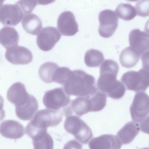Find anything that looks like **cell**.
<instances>
[{
  "mask_svg": "<svg viewBox=\"0 0 149 149\" xmlns=\"http://www.w3.org/2000/svg\"><path fill=\"white\" fill-rule=\"evenodd\" d=\"M119 70V66L112 63L101 65L97 83V90L114 99L121 98L126 91L123 84L116 79Z\"/></svg>",
  "mask_w": 149,
  "mask_h": 149,
  "instance_id": "1",
  "label": "cell"
},
{
  "mask_svg": "<svg viewBox=\"0 0 149 149\" xmlns=\"http://www.w3.org/2000/svg\"><path fill=\"white\" fill-rule=\"evenodd\" d=\"M65 93L77 97H88L97 90L95 79L81 70H70L62 85Z\"/></svg>",
  "mask_w": 149,
  "mask_h": 149,
  "instance_id": "2",
  "label": "cell"
},
{
  "mask_svg": "<svg viewBox=\"0 0 149 149\" xmlns=\"http://www.w3.org/2000/svg\"><path fill=\"white\" fill-rule=\"evenodd\" d=\"M62 119V113L59 110L48 109L39 110L35 114L25 129L47 130V127L58 125Z\"/></svg>",
  "mask_w": 149,
  "mask_h": 149,
  "instance_id": "3",
  "label": "cell"
},
{
  "mask_svg": "<svg viewBox=\"0 0 149 149\" xmlns=\"http://www.w3.org/2000/svg\"><path fill=\"white\" fill-rule=\"evenodd\" d=\"M64 127L67 132L73 135L76 140L81 143L87 144L93 136L90 128L76 116H67Z\"/></svg>",
  "mask_w": 149,
  "mask_h": 149,
  "instance_id": "4",
  "label": "cell"
},
{
  "mask_svg": "<svg viewBox=\"0 0 149 149\" xmlns=\"http://www.w3.org/2000/svg\"><path fill=\"white\" fill-rule=\"evenodd\" d=\"M121 81L128 90L145 91L149 86L148 68L143 67L137 72H127L122 75Z\"/></svg>",
  "mask_w": 149,
  "mask_h": 149,
  "instance_id": "5",
  "label": "cell"
},
{
  "mask_svg": "<svg viewBox=\"0 0 149 149\" xmlns=\"http://www.w3.org/2000/svg\"><path fill=\"white\" fill-rule=\"evenodd\" d=\"M149 97L143 91L137 92L130 107L132 120L140 123L147 119L149 112Z\"/></svg>",
  "mask_w": 149,
  "mask_h": 149,
  "instance_id": "6",
  "label": "cell"
},
{
  "mask_svg": "<svg viewBox=\"0 0 149 149\" xmlns=\"http://www.w3.org/2000/svg\"><path fill=\"white\" fill-rule=\"evenodd\" d=\"M70 96L67 94L63 88H58L47 91L42 99L46 108L58 110L66 107L70 101Z\"/></svg>",
  "mask_w": 149,
  "mask_h": 149,
  "instance_id": "7",
  "label": "cell"
},
{
  "mask_svg": "<svg viewBox=\"0 0 149 149\" xmlns=\"http://www.w3.org/2000/svg\"><path fill=\"white\" fill-rule=\"evenodd\" d=\"M98 19L100 23L98 32L100 35L104 38L111 36L118 25V18L115 12L108 9L102 10L99 15Z\"/></svg>",
  "mask_w": 149,
  "mask_h": 149,
  "instance_id": "8",
  "label": "cell"
},
{
  "mask_svg": "<svg viewBox=\"0 0 149 149\" xmlns=\"http://www.w3.org/2000/svg\"><path fill=\"white\" fill-rule=\"evenodd\" d=\"M61 35L56 28L52 26L43 28L36 38L38 47L44 51L51 50L60 40Z\"/></svg>",
  "mask_w": 149,
  "mask_h": 149,
  "instance_id": "9",
  "label": "cell"
},
{
  "mask_svg": "<svg viewBox=\"0 0 149 149\" xmlns=\"http://www.w3.org/2000/svg\"><path fill=\"white\" fill-rule=\"evenodd\" d=\"M92 103L89 97H78L70 100L68 104L63 108V111L65 116L74 113L79 117L92 111Z\"/></svg>",
  "mask_w": 149,
  "mask_h": 149,
  "instance_id": "10",
  "label": "cell"
},
{
  "mask_svg": "<svg viewBox=\"0 0 149 149\" xmlns=\"http://www.w3.org/2000/svg\"><path fill=\"white\" fill-rule=\"evenodd\" d=\"M130 47L141 56L148 52L149 33L139 29L132 30L129 33Z\"/></svg>",
  "mask_w": 149,
  "mask_h": 149,
  "instance_id": "11",
  "label": "cell"
},
{
  "mask_svg": "<svg viewBox=\"0 0 149 149\" xmlns=\"http://www.w3.org/2000/svg\"><path fill=\"white\" fill-rule=\"evenodd\" d=\"M23 14L16 4H4L0 8V22L4 25L15 26L21 21Z\"/></svg>",
  "mask_w": 149,
  "mask_h": 149,
  "instance_id": "12",
  "label": "cell"
},
{
  "mask_svg": "<svg viewBox=\"0 0 149 149\" xmlns=\"http://www.w3.org/2000/svg\"><path fill=\"white\" fill-rule=\"evenodd\" d=\"M5 57L15 65H25L32 61L33 56L30 51L22 46H16L6 49Z\"/></svg>",
  "mask_w": 149,
  "mask_h": 149,
  "instance_id": "13",
  "label": "cell"
},
{
  "mask_svg": "<svg viewBox=\"0 0 149 149\" xmlns=\"http://www.w3.org/2000/svg\"><path fill=\"white\" fill-rule=\"evenodd\" d=\"M57 27L62 35L71 36L79 31L78 26L73 13L65 11L60 14L57 21Z\"/></svg>",
  "mask_w": 149,
  "mask_h": 149,
  "instance_id": "14",
  "label": "cell"
},
{
  "mask_svg": "<svg viewBox=\"0 0 149 149\" xmlns=\"http://www.w3.org/2000/svg\"><path fill=\"white\" fill-rule=\"evenodd\" d=\"M31 95L27 92L25 85L20 82L12 84L8 89L7 97L8 100L15 107L22 106L29 100Z\"/></svg>",
  "mask_w": 149,
  "mask_h": 149,
  "instance_id": "15",
  "label": "cell"
},
{
  "mask_svg": "<svg viewBox=\"0 0 149 149\" xmlns=\"http://www.w3.org/2000/svg\"><path fill=\"white\" fill-rule=\"evenodd\" d=\"M122 145L117 136L110 134L93 138L88 143L89 148L91 149H118L120 148Z\"/></svg>",
  "mask_w": 149,
  "mask_h": 149,
  "instance_id": "16",
  "label": "cell"
},
{
  "mask_svg": "<svg viewBox=\"0 0 149 149\" xmlns=\"http://www.w3.org/2000/svg\"><path fill=\"white\" fill-rule=\"evenodd\" d=\"M0 133L6 138L17 139L21 138L24 134V128L21 123L17 121L7 120L1 123Z\"/></svg>",
  "mask_w": 149,
  "mask_h": 149,
  "instance_id": "17",
  "label": "cell"
},
{
  "mask_svg": "<svg viewBox=\"0 0 149 149\" xmlns=\"http://www.w3.org/2000/svg\"><path fill=\"white\" fill-rule=\"evenodd\" d=\"M140 129L139 123L134 121H130L118 131L117 136L122 144H127L132 141L139 133Z\"/></svg>",
  "mask_w": 149,
  "mask_h": 149,
  "instance_id": "18",
  "label": "cell"
},
{
  "mask_svg": "<svg viewBox=\"0 0 149 149\" xmlns=\"http://www.w3.org/2000/svg\"><path fill=\"white\" fill-rule=\"evenodd\" d=\"M38 108V101L35 97L31 95L26 104L21 106L15 107V113L20 119L28 120L33 117Z\"/></svg>",
  "mask_w": 149,
  "mask_h": 149,
  "instance_id": "19",
  "label": "cell"
},
{
  "mask_svg": "<svg viewBox=\"0 0 149 149\" xmlns=\"http://www.w3.org/2000/svg\"><path fill=\"white\" fill-rule=\"evenodd\" d=\"M18 33L14 28L5 26L0 30V44L7 49L18 45Z\"/></svg>",
  "mask_w": 149,
  "mask_h": 149,
  "instance_id": "20",
  "label": "cell"
},
{
  "mask_svg": "<svg viewBox=\"0 0 149 149\" xmlns=\"http://www.w3.org/2000/svg\"><path fill=\"white\" fill-rule=\"evenodd\" d=\"M22 19V26L27 33L34 35L39 33L42 27V23L37 15L33 13L26 14Z\"/></svg>",
  "mask_w": 149,
  "mask_h": 149,
  "instance_id": "21",
  "label": "cell"
},
{
  "mask_svg": "<svg viewBox=\"0 0 149 149\" xmlns=\"http://www.w3.org/2000/svg\"><path fill=\"white\" fill-rule=\"evenodd\" d=\"M140 56L130 47H127L121 52L119 61L123 67L130 68L134 66L139 62Z\"/></svg>",
  "mask_w": 149,
  "mask_h": 149,
  "instance_id": "22",
  "label": "cell"
},
{
  "mask_svg": "<svg viewBox=\"0 0 149 149\" xmlns=\"http://www.w3.org/2000/svg\"><path fill=\"white\" fill-rule=\"evenodd\" d=\"M58 67L56 63L51 62L44 63L40 67L38 74L41 79L47 83L53 82V78L57 68Z\"/></svg>",
  "mask_w": 149,
  "mask_h": 149,
  "instance_id": "23",
  "label": "cell"
},
{
  "mask_svg": "<svg viewBox=\"0 0 149 149\" xmlns=\"http://www.w3.org/2000/svg\"><path fill=\"white\" fill-rule=\"evenodd\" d=\"M104 56L100 51L94 49H91L86 53L84 62L86 65L89 67H99L104 60Z\"/></svg>",
  "mask_w": 149,
  "mask_h": 149,
  "instance_id": "24",
  "label": "cell"
},
{
  "mask_svg": "<svg viewBox=\"0 0 149 149\" xmlns=\"http://www.w3.org/2000/svg\"><path fill=\"white\" fill-rule=\"evenodd\" d=\"M115 11L118 17L125 20H131L136 15L135 8L128 3H120L117 6Z\"/></svg>",
  "mask_w": 149,
  "mask_h": 149,
  "instance_id": "25",
  "label": "cell"
},
{
  "mask_svg": "<svg viewBox=\"0 0 149 149\" xmlns=\"http://www.w3.org/2000/svg\"><path fill=\"white\" fill-rule=\"evenodd\" d=\"M34 149H51L53 148V141L52 137L47 132L32 139Z\"/></svg>",
  "mask_w": 149,
  "mask_h": 149,
  "instance_id": "26",
  "label": "cell"
},
{
  "mask_svg": "<svg viewBox=\"0 0 149 149\" xmlns=\"http://www.w3.org/2000/svg\"><path fill=\"white\" fill-rule=\"evenodd\" d=\"M89 97L92 104V111H100L106 106L107 96L103 92L97 90L94 94Z\"/></svg>",
  "mask_w": 149,
  "mask_h": 149,
  "instance_id": "27",
  "label": "cell"
},
{
  "mask_svg": "<svg viewBox=\"0 0 149 149\" xmlns=\"http://www.w3.org/2000/svg\"><path fill=\"white\" fill-rule=\"evenodd\" d=\"M15 4L25 14L31 13L38 5L37 0H19Z\"/></svg>",
  "mask_w": 149,
  "mask_h": 149,
  "instance_id": "28",
  "label": "cell"
},
{
  "mask_svg": "<svg viewBox=\"0 0 149 149\" xmlns=\"http://www.w3.org/2000/svg\"><path fill=\"white\" fill-rule=\"evenodd\" d=\"M70 70L68 67H58L54 73L52 79L53 82L62 85Z\"/></svg>",
  "mask_w": 149,
  "mask_h": 149,
  "instance_id": "29",
  "label": "cell"
},
{
  "mask_svg": "<svg viewBox=\"0 0 149 149\" xmlns=\"http://www.w3.org/2000/svg\"><path fill=\"white\" fill-rule=\"evenodd\" d=\"M138 15L146 17L149 15V0H141L135 6Z\"/></svg>",
  "mask_w": 149,
  "mask_h": 149,
  "instance_id": "30",
  "label": "cell"
},
{
  "mask_svg": "<svg viewBox=\"0 0 149 149\" xmlns=\"http://www.w3.org/2000/svg\"><path fill=\"white\" fill-rule=\"evenodd\" d=\"M56 0H37L38 5H46L54 2Z\"/></svg>",
  "mask_w": 149,
  "mask_h": 149,
  "instance_id": "31",
  "label": "cell"
},
{
  "mask_svg": "<svg viewBox=\"0 0 149 149\" xmlns=\"http://www.w3.org/2000/svg\"><path fill=\"white\" fill-rule=\"evenodd\" d=\"M5 0H0V8H1L3 5V2Z\"/></svg>",
  "mask_w": 149,
  "mask_h": 149,
  "instance_id": "32",
  "label": "cell"
},
{
  "mask_svg": "<svg viewBox=\"0 0 149 149\" xmlns=\"http://www.w3.org/2000/svg\"><path fill=\"white\" fill-rule=\"evenodd\" d=\"M128 1H137L139 0H127Z\"/></svg>",
  "mask_w": 149,
  "mask_h": 149,
  "instance_id": "33",
  "label": "cell"
}]
</instances>
